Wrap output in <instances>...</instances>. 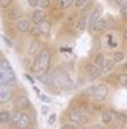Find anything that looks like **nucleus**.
Here are the masks:
<instances>
[{
	"mask_svg": "<svg viewBox=\"0 0 127 129\" xmlns=\"http://www.w3.org/2000/svg\"><path fill=\"white\" fill-rule=\"evenodd\" d=\"M49 64H51V51L47 48H43L40 51V54L35 55L32 64H31V72L35 74V75L44 74L49 69Z\"/></svg>",
	"mask_w": 127,
	"mask_h": 129,
	"instance_id": "obj_1",
	"label": "nucleus"
},
{
	"mask_svg": "<svg viewBox=\"0 0 127 129\" xmlns=\"http://www.w3.org/2000/svg\"><path fill=\"white\" fill-rule=\"evenodd\" d=\"M17 82L12 68H0V86L3 88H12Z\"/></svg>",
	"mask_w": 127,
	"mask_h": 129,
	"instance_id": "obj_2",
	"label": "nucleus"
},
{
	"mask_svg": "<svg viewBox=\"0 0 127 129\" xmlns=\"http://www.w3.org/2000/svg\"><path fill=\"white\" fill-rule=\"evenodd\" d=\"M68 118H69V121L75 123L77 126H83V124L87 123V117L78 108H71L68 111Z\"/></svg>",
	"mask_w": 127,
	"mask_h": 129,
	"instance_id": "obj_3",
	"label": "nucleus"
},
{
	"mask_svg": "<svg viewBox=\"0 0 127 129\" xmlns=\"http://www.w3.org/2000/svg\"><path fill=\"white\" fill-rule=\"evenodd\" d=\"M109 95V88L106 83H101V85H97L95 86V91H93V100L98 102V103H103Z\"/></svg>",
	"mask_w": 127,
	"mask_h": 129,
	"instance_id": "obj_4",
	"label": "nucleus"
},
{
	"mask_svg": "<svg viewBox=\"0 0 127 129\" xmlns=\"http://www.w3.org/2000/svg\"><path fill=\"white\" fill-rule=\"evenodd\" d=\"M86 74H87V77H89L90 80H97V78L103 74V69L98 68L95 63H87V64H86Z\"/></svg>",
	"mask_w": 127,
	"mask_h": 129,
	"instance_id": "obj_5",
	"label": "nucleus"
},
{
	"mask_svg": "<svg viewBox=\"0 0 127 129\" xmlns=\"http://www.w3.org/2000/svg\"><path fill=\"white\" fill-rule=\"evenodd\" d=\"M101 14H103V8L101 6H97L92 12H90V15H89V20H87V26H89V29H92L93 26H95V23H97L100 19H101Z\"/></svg>",
	"mask_w": 127,
	"mask_h": 129,
	"instance_id": "obj_6",
	"label": "nucleus"
},
{
	"mask_svg": "<svg viewBox=\"0 0 127 129\" xmlns=\"http://www.w3.org/2000/svg\"><path fill=\"white\" fill-rule=\"evenodd\" d=\"M32 20H28V19H20L15 22V28H17L19 32L22 34H26V32H31V28H32Z\"/></svg>",
	"mask_w": 127,
	"mask_h": 129,
	"instance_id": "obj_7",
	"label": "nucleus"
},
{
	"mask_svg": "<svg viewBox=\"0 0 127 129\" xmlns=\"http://www.w3.org/2000/svg\"><path fill=\"white\" fill-rule=\"evenodd\" d=\"M12 97H14V92L11 88H3V86H0V103L5 105L8 103L9 100H12Z\"/></svg>",
	"mask_w": 127,
	"mask_h": 129,
	"instance_id": "obj_8",
	"label": "nucleus"
},
{
	"mask_svg": "<svg viewBox=\"0 0 127 129\" xmlns=\"http://www.w3.org/2000/svg\"><path fill=\"white\" fill-rule=\"evenodd\" d=\"M31 20H32V23H35V25L43 23V22L46 20L44 11H43V9H35V11H32V14H31Z\"/></svg>",
	"mask_w": 127,
	"mask_h": 129,
	"instance_id": "obj_9",
	"label": "nucleus"
},
{
	"mask_svg": "<svg viewBox=\"0 0 127 129\" xmlns=\"http://www.w3.org/2000/svg\"><path fill=\"white\" fill-rule=\"evenodd\" d=\"M41 49H43L41 43L38 40H32V42L29 43V46H28V54L29 55H37V54H40Z\"/></svg>",
	"mask_w": 127,
	"mask_h": 129,
	"instance_id": "obj_10",
	"label": "nucleus"
},
{
	"mask_svg": "<svg viewBox=\"0 0 127 129\" xmlns=\"http://www.w3.org/2000/svg\"><path fill=\"white\" fill-rule=\"evenodd\" d=\"M31 124H32V121H31V117H29L28 114H23V115L20 117V120L15 123V127H17V129H28Z\"/></svg>",
	"mask_w": 127,
	"mask_h": 129,
	"instance_id": "obj_11",
	"label": "nucleus"
},
{
	"mask_svg": "<svg viewBox=\"0 0 127 129\" xmlns=\"http://www.w3.org/2000/svg\"><path fill=\"white\" fill-rule=\"evenodd\" d=\"M15 108L17 109H28V108H31V102H29V99L26 95H20L19 99H17V102H15Z\"/></svg>",
	"mask_w": 127,
	"mask_h": 129,
	"instance_id": "obj_12",
	"label": "nucleus"
},
{
	"mask_svg": "<svg viewBox=\"0 0 127 129\" xmlns=\"http://www.w3.org/2000/svg\"><path fill=\"white\" fill-rule=\"evenodd\" d=\"M37 26H38V31H40V36L49 37V34H51V23H49V22L44 20L43 23H40V25H37Z\"/></svg>",
	"mask_w": 127,
	"mask_h": 129,
	"instance_id": "obj_13",
	"label": "nucleus"
},
{
	"mask_svg": "<svg viewBox=\"0 0 127 129\" xmlns=\"http://www.w3.org/2000/svg\"><path fill=\"white\" fill-rule=\"evenodd\" d=\"M101 120H103L104 124H110V123L113 121V111H112V109L104 111V112H103V115H101Z\"/></svg>",
	"mask_w": 127,
	"mask_h": 129,
	"instance_id": "obj_14",
	"label": "nucleus"
},
{
	"mask_svg": "<svg viewBox=\"0 0 127 129\" xmlns=\"http://www.w3.org/2000/svg\"><path fill=\"white\" fill-rule=\"evenodd\" d=\"M113 66H115V61H113V58L110 57V58H106V61H104V64H103V72L104 74H107V72H110L113 69Z\"/></svg>",
	"mask_w": 127,
	"mask_h": 129,
	"instance_id": "obj_15",
	"label": "nucleus"
},
{
	"mask_svg": "<svg viewBox=\"0 0 127 129\" xmlns=\"http://www.w3.org/2000/svg\"><path fill=\"white\" fill-rule=\"evenodd\" d=\"M8 19H9V20H15V22L20 20V19H23V17H22V11H20V9H11V11L8 12Z\"/></svg>",
	"mask_w": 127,
	"mask_h": 129,
	"instance_id": "obj_16",
	"label": "nucleus"
},
{
	"mask_svg": "<svg viewBox=\"0 0 127 129\" xmlns=\"http://www.w3.org/2000/svg\"><path fill=\"white\" fill-rule=\"evenodd\" d=\"M87 20H89V19H87V17H84V15L78 19V22H77V31L83 32V31L87 28Z\"/></svg>",
	"mask_w": 127,
	"mask_h": 129,
	"instance_id": "obj_17",
	"label": "nucleus"
},
{
	"mask_svg": "<svg viewBox=\"0 0 127 129\" xmlns=\"http://www.w3.org/2000/svg\"><path fill=\"white\" fill-rule=\"evenodd\" d=\"M106 26H107V22L104 20V19H100L97 23H95V26L90 29V31H93V32H100V31H103V29H106Z\"/></svg>",
	"mask_w": 127,
	"mask_h": 129,
	"instance_id": "obj_18",
	"label": "nucleus"
},
{
	"mask_svg": "<svg viewBox=\"0 0 127 129\" xmlns=\"http://www.w3.org/2000/svg\"><path fill=\"white\" fill-rule=\"evenodd\" d=\"M23 115V112L20 111V109H17L15 108V111H12V114H11V123L15 126V123H17L19 120H20V117Z\"/></svg>",
	"mask_w": 127,
	"mask_h": 129,
	"instance_id": "obj_19",
	"label": "nucleus"
},
{
	"mask_svg": "<svg viewBox=\"0 0 127 129\" xmlns=\"http://www.w3.org/2000/svg\"><path fill=\"white\" fill-rule=\"evenodd\" d=\"M104 61H106V57H104V55H103L101 52H98L97 55L93 57V63L97 64L98 68H103V64H104Z\"/></svg>",
	"mask_w": 127,
	"mask_h": 129,
	"instance_id": "obj_20",
	"label": "nucleus"
},
{
	"mask_svg": "<svg viewBox=\"0 0 127 129\" xmlns=\"http://www.w3.org/2000/svg\"><path fill=\"white\" fill-rule=\"evenodd\" d=\"M11 121V114L8 111H2L0 112V123L2 124H8Z\"/></svg>",
	"mask_w": 127,
	"mask_h": 129,
	"instance_id": "obj_21",
	"label": "nucleus"
},
{
	"mask_svg": "<svg viewBox=\"0 0 127 129\" xmlns=\"http://www.w3.org/2000/svg\"><path fill=\"white\" fill-rule=\"evenodd\" d=\"M125 120H127L125 114H121V112H116V111H113V121H116V123L122 124Z\"/></svg>",
	"mask_w": 127,
	"mask_h": 129,
	"instance_id": "obj_22",
	"label": "nucleus"
},
{
	"mask_svg": "<svg viewBox=\"0 0 127 129\" xmlns=\"http://www.w3.org/2000/svg\"><path fill=\"white\" fill-rule=\"evenodd\" d=\"M124 57H125V54H124V52H121V51H116V52H113V54H112V58H113V61H115V63L122 61V60H124Z\"/></svg>",
	"mask_w": 127,
	"mask_h": 129,
	"instance_id": "obj_23",
	"label": "nucleus"
},
{
	"mask_svg": "<svg viewBox=\"0 0 127 129\" xmlns=\"http://www.w3.org/2000/svg\"><path fill=\"white\" fill-rule=\"evenodd\" d=\"M116 80H118V85H121V86H127V74H125V72L118 74Z\"/></svg>",
	"mask_w": 127,
	"mask_h": 129,
	"instance_id": "obj_24",
	"label": "nucleus"
},
{
	"mask_svg": "<svg viewBox=\"0 0 127 129\" xmlns=\"http://www.w3.org/2000/svg\"><path fill=\"white\" fill-rule=\"evenodd\" d=\"M119 15L122 20H127V5L125 6H119Z\"/></svg>",
	"mask_w": 127,
	"mask_h": 129,
	"instance_id": "obj_25",
	"label": "nucleus"
},
{
	"mask_svg": "<svg viewBox=\"0 0 127 129\" xmlns=\"http://www.w3.org/2000/svg\"><path fill=\"white\" fill-rule=\"evenodd\" d=\"M75 2V0H63V2L60 3V8H63V9H66V8H69L72 3Z\"/></svg>",
	"mask_w": 127,
	"mask_h": 129,
	"instance_id": "obj_26",
	"label": "nucleus"
},
{
	"mask_svg": "<svg viewBox=\"0 0 127 129\" xmlns=\"http://www.w3.org/2000/svg\"><path fill=\"white\" fill-rule=\"evenodd\" d=\"M41 9H47L51 6V0H40V5H38Z\"/></svg>",
	"mask_w": 127,
	"mask_h": 129,
	"instance_id": "obj_27",
	"label": "nucleus"
},
{
	"mask_svg": "<svg viewBox=\"0 0 127 129\" xmlns=\"http://www.w3.org/2000/svg\"><path fill=\"white\" fill-rule=\"evenodd\" d=\"M89 2V0H75V2H74V5H75V8H78V9H80V8H83L86 3Z\"/></svg>",
	"mask_w": 127,
	"mask_h": 129,
	"instance_id": "obj_28",
	"label": "nucleus"
},
{
	"mask_svg": "<svg viewBox=\"0 0 127 129\" xmlns=\"http://www.w3.org/2000/svg\"><path fill=\"white\" fill-rule=\"evenodd\" d=\"M9 5H12V0H0V6H2L3 9H6Z\"/></svg>",
	"mask_w": 127,
	"mask_h": 129,
	"instance_id": "obj_29",
	"label": "nucleus"
},
{
	"mask_svg": "<svg viewBox=\"0 0 127 129\" xmlns=\"http://www.w3.org/2000/svg\"><path fill=\"white\" fill-rule=\"evenodd\" d=\"M55 120H57V114H51V115H49V118H47V124L52 126V124L55 123Z\"/></svg>",
	"mask_w": 127,
	"mask_h": 129,
	"instance_id": "obj_30",
	"label": "nucleus"
},
{
	"mask_svg": "<svg viewBox=\"0 0 127 129\" xmlns=\"http://www.w3.org/2000/svg\"><path fill=\"white\" fill-rule=\"evenodd\" d=\"M61 129H77V124L71 121V123H66V124H63V126H61Z\"/></svg>",
	"mask_w": 127,
	"mask_h": 129,
	"instance_id": "obj_31",
	"label": "nucleus"
},
{
	"mask_svg": "<svg viewBox=\"0 0 127 129\" xmlns=\"http://www.w3.org/2000/svg\"><path fill=\"white\" fill-rule=\"evenodd\" d=\"M28 5H29L31 8H37V6L40 5V0H28Z\"/></svg>",
	"mask_w": 127,
	"mask_h": 129,
	"instance_id": "obj_32",
	"label": "nucleus"
},
{
	"mask_svg": "<svg viewBox=\"0 0 127 129\" xmlns=\"http://www.w3.org/2000/svg\"><path fill=\"white\" fill-rule=\"evenodd\" d=\"M38 99H40L41 102H44V103H51V97H47V95H44V94H40Z\"/></svg>",
	"mask_w": 127,
	"mask_h": 129,
	"instance_id": "obj_33",
	"label": "nucleus"
},
{
	"mask_svg": "<svg viewBox=\"0 0 127 129\" xmlns=\"http://www.w3.org/2000/svg\"><path fill=\"white\" fill-rule=\"evenodd\" d=\"M2 39H3V42L6 43V46H9V48H12V42H11V40H9V39H8L6 36H2Z\"/></svg>",
	"mask_w": 127,
	"mask_h": 129,
	"instance_id": "obj_34",
	"label": "nucleus"
},
{
	"mask_svg": "<svg viewBox=\"0 0 127 129\" xmlns=\"http://www.w3.org/2000/svg\"><path fill=\"white\" fill-rule=\"evenodd\" d=\"M113 2H115L118 6H125V5H127V0H113Z\"/></svg>",
	"mask_w": 127,
	"mask_h": 129,
	"instance_id": "obj_35",
	"label": "nucleus"
},
{
	"mask_svg": "<svg viewBox=\"0 0 127 129\" xmlns=\"http://www.w3.org/2000/svg\"><path fill=\"white\" fill-rule=\"evenodd\" d=\"M93 91H95V86H90V88H87V89L84 91V94H87V95H93Z\"/></svg>",
	"mask_w": 127,
	"mask_h": 129,
	"instance_id": "obj_36",
	"label": "nucleus"
},
{
	"mask_svg": "<svg viewBox=\"0 0 127 129\" xmlns=\"http://www.w3.org/2000/svg\"><path fill=\"white\" fill-rule=\"evenodd\" d=\"M89 129H106L104 126H101V124H93V126H90Z\"/></svg>",
	"mask_w": 127,
	"mask_h": 129,
	"instance_id": "obj_37",
	"label": "nucleus"
},
{
	"mask_svg": "<svg viewBox=\"0 0 127 129\" xmlns=\"http://www.w3.org/2000/svg\"><path fill=\"white\" fill-rule=\"evenodd\" d=\"M47 112H49V108H47V106H41V114H47Z\"/></svg>",
	"mask_w": 127,
	"mask_h": 129,
	"instance_id": "obj_38",
	"label": "nucleus"
},
{
	"mask_svg": "<svg viewBox=\"0 0 127 129\" xmlns=\"http://www.w3.org/2000/svg\"><path fill=\"white\" fill-rule=\"evenodd\" d=\"M25 77H26V78L29 80V82H31V83H34V78H32V77H31V75H28V74H25Z\"/></svg>",
	"mask_w": 127,
	"mask_h": 129,
	"instance_id": "obj_39",
	"label": "nucleus"
},
{
	"mask_svg": "<svg viewBox=\"0 0 127 129\" xmlns=\"http://www.w3.org/2000/svg\"><path fill=\"white\" fill-rule=\"evenodd\" d=\"M121 129H127V120H125V121L121 124Z\"/></svg>",
	"mask_w": 127,
	"mask_h": 129,
	"instance_id": "obj_40",
	"label": "nucleus"
},
{
	"mask_svg": "<svg viewBox=\"0 0 127 129\" xmlns=\"http://www.w3.org/2000/svg\"><path fill=\"white\" fill-rule=\"evenodd\" d=\"M34 91H35V94H37V95H40V89H38L37 86H34Z\"/></svg>",
	"mask_w": 127,
	"mask_h": 129,
	"instance_id": "obj_41",
	"label": "nucleus"
},
{
	"mask_svg": "<svg viewBox=\"0 0 127 129\" xmlns=\"http://www.w3.org/2000/svg\"><path fill=\"white\" fill-rule=\"evenodd\" d=\"M122 37H124V40H127V29L124 31V34H122Z\"/></svg>",
	"mask_w": 127,
	"mask_h": 129,
	"instance_id": "obj_42",
	"label": "nucleus"
},
{
	"mask_svg": "<svg viewBox=\"0 0 127 129\" xmlns=\"http://www.w3.org/2000/svg\"><path fill=\"white\" fill-rule=\"evenodd\" d=\"M124 69H125V71H127V63H125V64H124Z\"/></svg>",
	"mask_w": 127,
	"mask_h": 129,
	"instance_id": "obj_43",
	"label": "nucleus"
},
{
	"mask_svg": "<svg viewBox=\"0 0 127 129\" xmlns=\"http://www.w3.org/2000/svg\"><path fill=\"white\" fill-rule=\"evenodd\" d=\"M55 2H58V3H61V2H63V0H55Z\"/></svg>",
	"mask_w": 127,
	"mask_h": 129,
	"instance_id": "obj_44",
	"label": "nucleus"
},
{
	"mask_svg": "<svg viewBox=\"0 0 127 129\" xmlns=\"http://www.w3.org/2000/svg\"><path fill=\"white\" fill-rule=\"evenodd\" d=\"M125 42H127V40H125Z\"/></svg>",
	"mask_w": 127,
	"mask_h": 129,
	"instance_id": "obj_45",
	"label": "nucleus"
}]
</instances>
